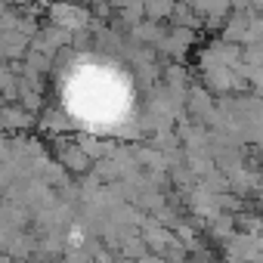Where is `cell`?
Masks as SVG:
<instances>
[{
    "label": "cell",
    "mask_w": 263,
    "mask_h": 263,
    "mask_svg": "<svg viewBox=\"0 0 263 263\" xmlns=\"http://www.w3.org/2000/svg\"><path fill=\"white\" fill-rule=\"evenodd\" d=\"M74 4H81V0H74Z\"/></svg>",
    "instance_id": "3"
},
{
    "label": "cell",
    "mask_w": 263,
    "mask_h": 263,
    "mask_svg": "<svg viewBox=\"0 0 263 263\" xmlns=\"http://www.w3.org/2000/svg\"><path fill=\"white\" fill-rule=\"evenodd\" d=\"M56 152H59V158H62V167H68V171H74V174H81V171L90 167V158L78 149V143H62V137H59Z\"/></svg>",
    "instance_id": "2"
},
{
    "label": "cell",
    "mask_w": 263,
    "mask_h": 263,
    "mask_svg": "<svg viewBox=\"0 0 263 263\" xmlns=\"http://www.w3.org/2000/svg\"><path fill=\"white\" fill-rule=\"evenodd\" d=\"M50 13H53V25H59L65 31H81V28L90 25V13L81 10L74 0H71V4H53Z\"/></svg>",
    "instance_id": "1"
}]
</instances>
